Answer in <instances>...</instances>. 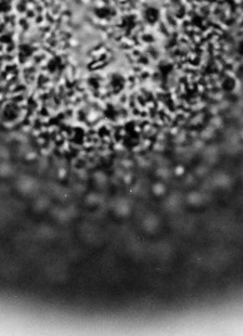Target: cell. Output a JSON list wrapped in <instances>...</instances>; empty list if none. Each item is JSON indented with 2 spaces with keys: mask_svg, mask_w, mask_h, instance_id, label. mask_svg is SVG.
I'll return each instance as SVG.
<instances>
[{
  "mask_svg": "<svg viewBox=\"0 0 243 336\" xmlns=\"http://www.w3.org/2000/svg\"><path fill=\"white\" fill-rule=\"evenodd\" d=\"M217 183L219 186H227V185H230V178L227 176H224V174H222L217 178Z\"/></svg>",
  "mask_w": 243,
  "mask_h": 336,
  "instance_id": "obj_1",
  "label": "cell"
}]
</instances>
